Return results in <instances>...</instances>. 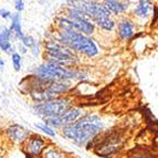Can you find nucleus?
I'll return each instance as SVG.
<instances>
[{"instance_id":"nucleus-1","label":"nucleus","mask_w":158,"mask_h":158,"mask_svg":"<svg viewBox=\"0 0 158 158\" xmlns=\"http://www.w3.org/2000/svg\"><path fill=\"white\" fill-rule=\"evenodd\" d=\"M103 122L96 115H86L80 121L63 126L62 133L69 139L73 140L79 145L90 143L102 131Z\"/></svg>"},{"instance_id":"nucleus-2","label":"nucleus","mask_w":158,"mask_h":158,"mask_svg":"<svg viewBox=\"0 0 158 158\" xmlns=\"http://www.w3.org/2000/svg\"><path fill=\"white\" fill-rule=\"evenodd\" d=\"M58 42L65 45L73 52H80L82 54L93 58L98 54V48L94 40L73 30H60L56 35Z\"/></svg>"},{"instance_id":"nucleus-3","label":"nucleus","mask_w":158,"mask_h":158,"mask_svg":"<svg viewBox=\"0 0 158 158\" xmlns=\"http://www.w3.org/2000/svg\"><path fill=\"white\" fill-rule=\"evenodd\" d=\"M58 24L61 30H73L84 35L94 33L95 26L86 17L77 9L70 8L68 17H63L58 20Z\"/></svg>"},{"instance_id":"nucleus-4","label":"nucleus","mask_w":158,"mask_h":158,"mask_svg":"<svg viewBox=\"0 0 158 158\" xmlns=\"http://www.w3.org/2000/svg\"><path fill=\"white\" fill-rule=\"evenodd\" d=\"M80 75L79 72L70 70L68 68L60 65V64L53 63V62H47L41 64L35 69V77L44 81H65L69 79H74Z\"/></svg>"},{"instance_id":"nucleus-5","label":"nucleus","mask_w":158,"mask_h":158,"mask_svg":"<svg viewBox=\"0 0 158 158\" xmlns=\"http://www.w3.org/2000/svg\"><path fill=\"white\" fill-rule=\"evenodd\" d=\"M69 108H70V101L68 98H54L37 104L34 106V111L41 116L56 117L65 113Z\"/></svg>"},{"instance_id":"nucleus-6","label":"nucleus","mask_w":158,"mask_h":158,"mask_svg":"<svg viewBox=\"0 0 158 158\" xmlns=\"http://www.w3.org/2000/svg\"><path fill=\"white\" fill-rule=\"evenodd\" d=\"M45 53L50 58L49 62L60 64L66 63L68 61H73L77 59L75 52L70 50L65 45L61 44L58 41H48L45 44Z\"/></svg>"},{"instance_id":"nucleus-7","label":"nucleus","mask_w":158,"mask_h":158,"mask_svg":"<svg viewBox=\"0 0 158 158\" xmlns=\"http://www.w3.org/2000/svg\"><path fill=\"white\" fill-rule=\"evenodd\" d=\"M80 115H81V110L72 108V110H68L65 113H63L60 116H56V117H47L45 118V124L50 127L65 126V125L74 123L79 118Z\"/></svg>"},{"instance_id":"nucleus-8","label":"nucleus","mask_w":158,"mask_h":158,"mask_svg":"<svg viewBox=\"0 0 158 158\" xmlns=\"http://www.w3.org/2000/svg\"><path fill=\"white\" fill-rule=\"evenodd\" d=\"M121 145V138L118 136H110L106 138L105 142L103 143L102 145H100L98 153L103 156L111 155V154H114L115 152H117Z\"/></svg>"},{"instance_id":"nucleus-9","label":"nucleus","mask_w":158,"mask_h":158,"mask_svg":"<svg viewBox=\"0 0 158 158\" xmlns=\"http://www.w3.org/2000/svg\"><path fill=\"white\" fill-rule=\"evenodd\" d=\"M134 28L135 24L129 19H123L117 26V34L119 39L122 40H129L134 35Z\"/></svg>"},{"instance_id":"nucleus-10","label":"nucleus","mask_w":158,"mask_h":158,"mask_svg":"<svg viewBox=\"0 0 158 158\" xmlns=\"http://www.w3.org/2000/svg\"><path fill=\"white\" fill-rule=\"evenodd\" d=\"M44 147V140L41 136H33L27 138V145L26 149L27 152L32 156H37L42 152Z\"/></svg>"},{"instance_id":"nucleus-11","label":"nucleus","mask_w":158,"mask_h":158,"mask_svg":"<svg viewBox=\"0 0 158 158\" xmlns=\"http://www.w3.org/2000/svg\"><path fill=\"white\" fill-rule=\"evenodd\" d=\"M104 6L110 13L118 15L128 9L129 0H108V1H105Z\"/></svg>"},{"instance_id":"nucleus-12","label":"nucleus","mask_w":158,"mask_h":158,"mask_svg":"<svg viewBox=\"0 0 158 158\" xmlns=\"http://www.w3.org/2000/svg\"><path fill=\"white\" fill-rule=\"evenodd\" d=\"M153 8L154 3L152 0H138L136 8H135V16L143 19L148 18Z\"/></svg>"},{"instance_id":"nucleus-13","label":"nucleus","mask_w":158,"mask_h":158,"mask_svg":"<svg viewBox=\"0 0 158 158\" xmlns=\"http://www.w3.org/2000/svg\"><path fill=\"white\" fill-rule=\"evenodd\" d=\"M8 135L10 138H12L16 142H22V140L27 139L30 135L29 131H27L24 127L20 126V125L16 124L12 125L8 128Z\"/></svg>"},{"instance_id":"nucleus-14","label":"nucleus","mask_w":158,"mask_h":158,"mask_svg":"<svg viewBox=\"0 0 158 158\" xmlns=\"http://www.w3.org/2000/svg\"><path fill=\"white\" fill-rule=\"evenodd\" d=\"M11 26H10V30L12 31V33H15L16 38L21 40L22 37L24 34L22 32V28H21V17L19 13H13L11 16Z\"/></svg>"},{"instance_id":"nucleus-15","label":"nucleus","mask_w":158,"mask_h":158,"mask_svg":"<svg viewBox=\"0 0 158 158\" xmlns=\"http://www.w3.org/2000/svg\"><path fill=\"white\" fill-rule=\"evenodd\" d=\"M95 24L98 27H100L101 29L106 30V31H113V30L115 29V22H114L111 18L103 19L101 21H98Z\"/></svg>"},{"instance_id":"nucleus-16","label":"nucleus","mask_w":158,"mask_h":158,"mask_svg":"<svg viewBox=\"0 0 158 158\" xmlns=\"http://www.w3.org/2000/svg\"><path fill=\"white\" fill-rule=\"evenodd\" d=\"M12 31L6 26H0V41H10Z\"/></svg>"},{"instance_id":"nucleus-17","label":"nucleus","mask_w":158,"mask_h":158,"mask_svg":"<svg viewBox=\"0 0 158 158\" xmlns=\"http://www.w3.org/2000/svg\"><path fill=\"white\" fill-rule=\"evenodd\" d=\"M44 158H65V155L62 154L61 152L53 148H49L45 150L44 153Z\"/></svg>"},{"instance_id":"nucleus-18","label":"nucleus","mask_w":158,"mask_h":158,"mask_svg":"<svg viewBox=\"0 0 158 158\" xmlns=\"http://www.w3.org/2000/svg\"><path fill=\"white\" fill-rule=\"evenodd\" d=\"M11 61H12V65L15 71H20V68H21V56L19 53H12Z\"/></svg>"},{"instance_id":"nucleus-19","label":"nucleus","mask_w":158,"mask_h":158,"mask_svg":"<svg viewBox=\"0 0 158 158\" xmlns=\"http://www.w3.org/2000/svg\"><path fill=\"white\" fill-rule=\"evenodd\" d=\"M35 126H37V128L41 129L43 133H45L48 136H51V137L56 136V132L52 129V127L48 126L47 124H35Z\"/></svg>"},{"instance_id":"nucleus-20","label":"nucleus","mask_w":158,"mask_h":158,"mask_svg":"<svg viewBox=\"0 0 158 158\" xmlns=\"http://www.w3.org/2000/svg\"><path fill=\"white\" fill-rule=\"evenodd\" d=\"M21 43L23 47L26 48H31L32 45L35 43V41H34V39L32 37H30V35H23L21 39Z\"/></svg>"},{"instance_id":"nucleus-21","label":"nucleus","mask_w":158,"mask_h":158,"mask_svg":"<svg viewBox=\"0 0 158 158\" xmlns=\"http://www.w3.org/2000/svg\"><path fill=\"white\" fill-rule=\"evenodd\" d=\"M0 49L5 53H11V43L10 41H0Z\"/></svg>"},{"instance_id":"nucleus-22","label":"nucleus","mask_w":158,"mask_h":158,"mask_svg":"<svg viewBox=\"0 0 158 158\" xmlns=\"http://www.w3.org/2000/svg\"><path fill=\"white\" fill-rule=\"evenodd\" d=\"M15 8L18 12H21L22 10L24 9V2L23 0H16V2H15Z\"/></svg>"},{"instance_id":"nucleus-23","label":"nucleus","mask_w":158,"mask_h":158,"mask_svg":"<svg viewBox=\"0 0 158 158\" xmlns=\"http://www.w3.org/2000/svg\"><path fill=\"white\" fill-rule=\"evenodd\" d=\"M11 16H12V13L9 10H7V9H1V10H0V18L9 19V18H11Z\"/></svg>"},{"instance_id":"nucleus-24","label":"nucleus","mask_w":158,"mask_h":158,"mask_svg":"<svg viewBox=\"0 0 158 158\" xmlns=\"http://www.w3.org/2000/svg\"><path fill=\"white\" fill-rule=\"evenodd\" d=\"M30 49H31V52L33 53L34 56H39V53H40V44L39 43L35 42L31 48H30Z\"/></svg>"},{"instance_id":"nucleus-25","label":"nucleus","mask_w":158,"mask_h":158,"mask_svg":"<svg viewBox=\"0 0 158 158\" xmlns=\"http://www.w3.org/2000/svg\"><path fill=\"white\" fill-rule=\"evenodd\" d=\"M3 66H5V61H3L2 59H0V70H1Z\"/></svg>"},{"instance_id":"nucleus-26","label":"nucleus","mask_w":158,"mask_h":158,"mask_svg":"<svg viewBox=\"0 0 158 158\" xmlns=\"http://www.w3.org/2000/svg\"><path fill=\"white\" fill-rule=\"evenodd\" d=\"M134 158H150L149 156H146V155H138V156H136V157H134Z\"/></svg>"},{"instance_id":"nucleus-27","label":"nucleus","mask_w":158,"mask_h":158,"mask_svg":"<svg viewBox=\"0 0 158 158\" xmlns=\"http://www.w3.org/2000/svg\"><path fill=\"white\" fill-rule=\"evenodd\" d=\"M104 1H108V0H104Z\"/></svg>"}]
</instances>
